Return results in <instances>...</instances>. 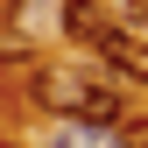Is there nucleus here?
I'll list each match as a JSON object with an SVG mask.
<instances>
[{"label":"nucleus","mask_w":148,"mask_h":148,"mask_svg":"<svg viewBox=\"0 0 148 148\" xmlns=\"http://www.w3.org/2000/svg\"><path fill=\"white\" fill-rule=\"evenodd\" d=\"M35 92H42L49 113L78 120V127H120V92L99 85V78H78V71H42L35 78Z\"/></svg>","instance_id":"1"},{"label":"nucleus","mask_w":148,"mask_h":148,"mask_svg":"<svg viewBox=\"0 0 148 148\" xmlns=\"http://www.w3.org/2000/svg\"><path fill=\"white\" fill-rule=\"evenodd\" d=\"M92 49H99V64L113 71V78H127V85H148V35H141V28L106 21L99 35H92Z\"/></svg>","instance_id":"2"},{"label":"nucleus","mask_w":148,"mask_h":148,"mask_svg":"<svg viewBox=\"0 0 148 148\" xmlns=\"http://www.w3.org/2000/svg\"><path fill=\"white\" fill-rule=\"evenodd\" d=\"M99 28H106L99 0H64V35H71V42H92Z\"/></svg>","instance_id":"3"},{"label":"nucleus","mask_w":148,"mask_h":148,"mask_svg":"<svg viewBox=\"0 0 148 148\" xmlns=\"http://www.w3.org/2000/svg\"><path fill=\"white\" fill-rule=\"evenodd\" d=\"M57 148H113V134H106V127H78V120H71L64 134H57Z\"/></svg>","instance_id":"4"},{"label":"nucleus","mask_w":148,"mask_h":148,"mask_svg":"<svg viewBox=\"0 0 148 148\" xmlns=\"http://www.w3.org/2000/svg\"><path fill=\"white\" fill-rule=\"evenodd\" d=\"M120 141H127V148H148V120H141V127H127Z\"/></svg>","instance_id":"5"},{"label":"nucleus","mask_w":148,"mask_h":148,"mask_svg":"<svg viewBox=\"0 0 148 148\" xmlns=\"http://www.w3.org/2000/svg\"><path fill=\"white\" fill-rule=\"evenodd\" d=\"M120 7H127V14H134V21H148V0H120Z\"/></svg>","instance_id":"6"}]
</instances>
